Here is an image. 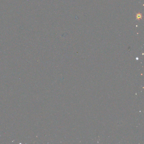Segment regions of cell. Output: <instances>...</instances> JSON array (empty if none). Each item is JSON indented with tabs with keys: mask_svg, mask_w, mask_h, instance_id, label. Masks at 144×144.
I'll list each match as a JSON object with an SVG mask.
<instances>
[{
	"mask_svg": "<svg viewBox=\"0 0 144 144\" xmlns=\"http://www.w3.org/2000/svg\"><path fill=\"white\" fill-rule=\"evenodd\" d=\"M142 17H143L142 14L140 12H139V13L136 14V19L137 20H138L139 21L140 20H142Z\"/></svg>",
	"mask_w": 144,
	"mask_h": 144,
	"instance_id": "obj_1",
	"label": "cell"
}]
</instances>
